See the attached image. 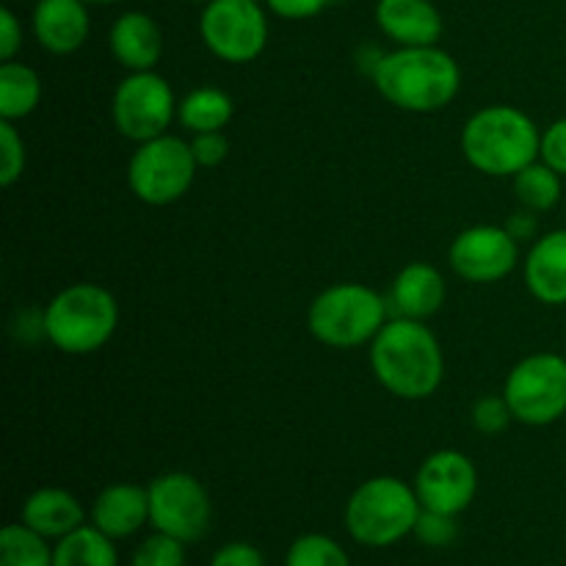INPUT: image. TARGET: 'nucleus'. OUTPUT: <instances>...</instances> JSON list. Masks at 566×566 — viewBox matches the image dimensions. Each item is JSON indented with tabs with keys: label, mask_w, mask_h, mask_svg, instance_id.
Instances as JSON below:
<instances>
[{
	"label": "nucleus",
	"mask_w": 566,
	"mask_h": 566,
	"mask_svg": "<svg viewBox=\"0 0 566 566\" xmlns=\"http://www.w3.org/2000/svg\"><path fill=\"white\" fill-rule=\"evenodd\" d=\"M368 357L376 381L403 401L431 398L446 379L442 346L426 321L390 318L370 343Z\"/></svg>",
	"instance_id": "obj_1"
},
{
	"label": "nucleus",
	"mask_w": 566,
	"mask_h": 566,
	"mask_svg": "<svg viewBox=\"0 0 566 566\" xmlns=\"http://www.w3.org/2000/svg\"><path fill=\"white\" fill-rule=\"evenodd\" d=\"M370 75L376 92L409 114H437L448 108L462 88L459 61L437 44L390 50L376 59Z\"/></svg>",
	"instance_id": "obj_2"
},
{
	"label": "nucleus",
	"mask_w": 566,
	"mask_h": 566,
	"mask_svg": "<svg viewBox=\"0 0 566 566\" xmlns=\"http://www.w3.org/2000/svg\"><path fill=\"white\" fill-rule=\"evenodd\" d=\"M542 133L525 111L514 105H486L462 130V155L486 177H514L539 160Z\"/></svg>",
	"instance_id": "obj_3"
},
{
	"label": "nucleus",
	"mask_w": 566,
	"mask_h": 566,
	"mask_svg": "<svg viewBox=\"0 0 566 566\" xmlns=\"http://www.w3.org/2000/svg\"><path fill=\"white\" fill-rule=\"evenodd\" d=\"M44 313V337L70 357L99 352L119 326V304L97 282H75L55 293Z\"/></svg>",
	"instance_id": "obj_4"
},
{
	"label": "nucleus",
	"mask_w": 566,
	"mask_h": 566,
	"mask_svg": "<svg viewBox=\"0 0 566 566\" xmlns=\"http://www.w3.org/2000/svg\"><path fill=\"white\" fill-rule=\"evenodd\" d=\"M420 497L415 486L396 475H376L352 492L343 512L348 536L365 547H390L415 534Z\"/></svg>",
	"instance_id": "obj_5"
},
{
	"label": "nucleus",
	"mask_w": 566,
	"mask_h": 566,
	"mask_svg": "<svg viewBox=\"0 0 566 566\" xmlns=\"http://www.w3.org/2000/svg\"><path fill=\"white\" fill-rule=\"evenodd\" d=\"M385 298L363 282H337L313 298L307 310V329L329 348L370 346L387 324Z\"/></svg>",
	"instance_id": "obj_6"
},
{
	"label": "nucleus",
	"mask_w": 566,
	"mask_h": 566,
	"mask_svg": "<svg viewBox=\"0 0 566 566\" xmlns=\"http://www.w3.org/2000/svg\"><path fill=\"white\" fill-rule=\"evenodd\" d=\"M197 171L199 164L191 153V142L164 133L138 144L136 153L130 155L127 186L138 202L149 208H166L180 202L191 191Z\"/></svg>",
	"instance_id": "obj_7"
},
{
	"label": "nucleus",
	"mask_w": 566,
	"mask_h": 566,
	"mask_svg": "<svg viewBox=\"0 0 566 566\" xmlns=\"http://www.w3.org/2000/svg\"><path fill=\"white\" fill-rule=\"evenodd\" d=\"M503 398L514 420L525 426H551L566 415V359L539 352L520 359L506 376Z\"/></svg>",
	"instance_id": "obj_8"
},
{
	"label": "nucleus",
	"mask_w": 566,
	"mask_h": 566,
	"mask_svg": "<svg viewBox=\"0 0 566 566\" xmlns=\"http://www.w3.org/2000/svg\"><path fill=\"white\" fill-rule=\"evenodd\" d=\"M177 108L175 88L164 75L155 70L127 72L111 99V119L127 142L144 144L169 133Z\"/></svg>",
	"instance_id": "obj_9"
},
{
	"label": "nucleus",
	"mask_w": 566,
	"mask_h": 566,
	"mask_svg": "<svg viewBox=\"0 0 566 566\" xmlns=\"http://www.w3.org/2000/svg\"><path fill=\"white\" fill-rule=\"evenodd\" d=\"M199 36L216 59L249 64L269 44V17L258 0H213L199 17Z\"/></svg>",
	"instance_id": "obj_10"
},
{
	"label": "nucleus",
	"mask_w": 566,
	"mask_h": 566,
	"mask_svg": "<svg viewBox=\"0 0 566 566\" xmlns=\"http://www.w3.org/2000/svg\"><path fill=\"white\" fill-rule=\"evenodd\" d=\"M149 492V525L180 542H199L213 520V503L202 481L191 473H164L153 479Z\"/></svg>",
	"instance_id": "obj_11"
},
{
	"label": "nucleus",
	"mask_w": 566,
	"mask_h": 566,
	"mask_svg": "<svg viewBox=\"0 0 566 566\" xmlns=\"http://www.w3.org/2000/svg\"><path fill=\"white\" fill-rule=\"evenodd\" d=\"M448 263L453 274L473 285L501 282L517 269L520 241L497 224H475L459 232L448 249Z\"/></svg>",
	"instance_id": "obj_12"
},
{
	"label": "nucleus",
	"mask_w": 566,
	"mask_h": 566,
	"mask_svg": "<svg viewBox=\"0 0 566 566\" xmlns=\"http://www.w3.org/2000/svg\"><path fill=\"white\" fill-rule=\"evenodd\" d=\"M412 486L420 497V506L457 517L470 509L479 492V470L462 451L446 448L423 459Z\"/></svg>",
	"instance_id": "obj_13"
},
{
	"label": "nucleus",
	"mask_w": 566,
	"mask_h": 566,
	"mask_svg": "<svg viewBox=\"0 0 566 566\" xmlns=\"http://www.w3.org/2000/svg\"><path fill=\"white\" fill-rule=\"evenodd\" d=\"M39 48L53 55H72L86 44L92 31L86 0H36L31 14Z\"/></svg>",
	"instance_id": "obj_14"
},
{
	"label": "nucleus",
	"mask_w": 566,
	"mask_h": 566,
	"mask_svg": "<svg viewBox=\"0 0 566 566\" xmlns=\"http://www.w3.org/2000/svg\"><path fill=\"white\" fill-rule=\"evenodd\" d=\"M376 25L398 48H429L446 31L440 9L431 0H379Z\"/></svg>",
	"instance_id": "obj_15"
},
{
	"label": "nucleus",
	"mask_w": 566,
	"mask_h": 566,
	"mask_svg": "<svg viewBox=\"0 0 566 566\" xmlns=\"http://www.w3.org/2000/svg\"><path fill=\"white\" fill-rule=\"evenodd\" d=\"M108 48L127 72H149L164 55V33L147 11H125L111 25Z\"/></svg>",
	"instance_id": "obj_16"
},
{
	"label": "nucleus",
	"mask_w": 566,
	"mask_h": 566,
	"mask_svg": "<svg viewBox=\"0 0 566 566\" xmlns=\"http://www.w3.org/2000/svg\"><path fill=\"white\" fill-rule=\"evenodd\" d=\"M525 287L531 296L551 307L566 304V230L536 238L523 263Z\"/></svg>",
	"instance_id": "obj_17"
},
{
	"label": "nucleus",
	"mask_w": 566,
	"mask_h": 566,
	"mask_svg": "<svg viewBox=\"0 0 566 566\" xmlns=\"http://www.w3.org/2000/svg\"><path fill=\"white\" fill-rule=\"evenodd\" d=\"M446 276L431 263H409L392 280L390 304L401 318L429 321L446 304Z\"/></svg>",
	"instance_id": "obj_18"
},
{
	"label": "nucleus",
	"mask_w": 566,
	"mask_h": 566,
	"mask_svg": "<svg viewBox=\"0 0 566 566\" xmlns=\"http://www.w3.org/2000/svg\"><path fill=\"white\" fill-rule=\"evenodd\" d=\"M149 523V492L138 484H111L94 497L92 525L111 539H127Z\"/></svg>",
	"instance_id": "obj_19"
},
{
	"label": "nucleus",
	"mask_w": 566,
	"mask_h": 566,
	"mask_svg": "<svg viewBox=\"0 0 566 566\" xmlns=\"http://www.w3.org/2000/svg\"><path fill=\"white\" fill-rule=\"evenodd\" d=\"M86 520L81 501L61 486H42L22 503V523L44 539H64Z\"/></svg>",
	"instance_id": "obj_20"
},
{
	"label": "nucleus",
	"mask_w": 566,
	"mask_h": 566,
	"mask_svg": "<svg viewBox=\"0 0 566 566\" xmlns=\"http://www.w3.org/2000/svg\"><path fill=\"white\" fill-rule=\"evenodd\" d=\"M42 103V77L22 61L0 64V119L20 122Z\"/></svg>",
	"instance_id": "obj_21"
},
{
	"label": "nucleus",
	"mask_w": 566,
	"mask_h": 566,
	"mask_svg": "<svg viewBox=\"0 0 566 566\" xmlns=\"http://www.w3.org/2000/svg\"><path fill=\"white\" fill-rule=\"evenodd\" d=\"M232 114H235V103H232L230 94L216 86L193 88L180 99V108H177V119L193 136L197 133L224 130L230 125Z\"/></svg>",
	"instance_id": "obj_22"
},
{
	"label": "nucleus",
	"mask_w": 566,
	"mask_h": 566,
	"mask_svg": "<svg viewBox=\"0 0 566 566\" xmlns=\"http://www.w3.org/2000/svg\"><path fill=\"white\" fill-rule=\"evenodd\" d=\"M53 566H119L111 536L94 525H81L53 547Z\"/></svg>",
	"instance_id": "obj_23"
},
{
	"label": "nucleus",
	"mask_w": 566,
	"mask_h": 566,
	"mask_svg": "<svg viewBox=\"0 0 566 566\" xmlns=\"http://www.w3.org/2000/svg\"><path fill=\"white\" fill-rule=\"evenodd\" d=\"M514 193H517L520 205L531 213H545L553 210L562 199V175L553 171L551 166L536 160V164L525 166L520 175L512 177Z\"/></svg>",
	"instance_id": "obj_24"
},
{
	"label": "nucleus",
	"mask_w": 566,
	"mask_h": 566,
	"mask_svg": "<svg viewBox=\"0 0 566 566\" xmlns=\"http://www.w3.org/2000/svg\"><path fill=\"white\" fill-rule=\"evenodd\" d=\"M0 566H53V551L25 523L6 525L0 534Z\"/></svg>",
	"instance_id": "obj_25"
},
{
	"label": "nucleus",
	"mask_w": 566,
	"mask_h": 566,
	"mask_svg": "<svg viewBox=\"0 0 566 566\" xmlns=\"http://www.w3.org/2000/svg\"><path fill=\"white\" fill-rule=\"evenodd\" d=\"M285 566H352V558L332 536L304 534L287 547Z\"/></svg>",
	"instance_id": "obj_26"
},
{
	"label": "nucleus",
	"mask_w": 566,
	"mask_h": 566,
	"mask_svg": "<svg viewBox=\"0 0 566 566\" xmlns=\"http://www.w3.org/2000/svg\"><path fill=\"white\" fill-rule=\"evenodd\" d=\"M25 142L14 122L0 119V186L11 188L25 175Z\"/></svg>",
	"instance_id": "obj_27"
},
{
	"label": "nucleus",
	"mask_w": 566,
	"mask_h": 566,
	"mask_svg": "<svg viewBox=\"0 0 566 566\" xmlns=\"http://www.w3.org/2000/svg\"><path fill=\"white\" fill-rule=\"evenodd\" d=\"M133 566H186V542L155 531L136 547Z\"/></svg>",
	"instance_id": "obj_28"
},
{
	"label": "nucleus",
	"mask_w": 566,
	"mask_h": 566,
	"mask_svg": "<svg viewBox=\"0 0 566 566\" xmlns=\"http://www.w3.org/2000/svg\"><path fill=\"white\" fill-rule=\"evenodd\" d=\"M415 536H418V539L423 542L426 547L453 545V542H457V536H459L457 517L423 509V512H420V517H418V525H415Z\"/></svg>",
	"instance_id": "obj_29"
},
{
	"label": "nucleus",
	"mask_w": 566,
	"mask_h": 566,
	"mask_svg": "<svg viewBox=\"0 0 566 566\" xmlns=\"http://www.w3.org/2000/svg\"><path fill=\"white\" fill-rule=\"evenodd\" d=\"M514 420L512 409H509V401L503 396H484L475 401L473 407V426L475 431L486 437H495L501 431L509 429V423Z\"/></svg>",
	"instance_id": "obj_30"
},
{
	"label": "nucleus",
	"mask_w": 566,
	"mask_h": 566,
	"mask_svg": "<svg viewBox=\"0 0 566 566\" xmlns=\"http://www.w3.org/2000/svg\"><path fill=\"white\" fill-rule=\"evenodd\" d=\"M191 153L197 158L199 169H216L227 160L230 155V142H227L224 130H213V133H197L191 138Z\"/></svg>",
	"instance_id": "obj_31"
},
{
	"label": "nucleus",
	"mask_w": 566,
	"mask_h": 566,
	"mask_svg": "<svg viewBox=\"0 0 566 566\" xmlns=\"http://www.w3.org/2000/svg\"><path fill=\"white\" fill-rule=\"evenodd\" d=\"M539 160L551 166L553 171L566 177V116L564 119L553 122L545 133H542V147Z\"/></svg>",
	"instance_id": "obj_32"
},
{
	"label": "nucleus",
	"mask_w": 566,
	"mask_h": 566,
	"mask_svg": "<svg viewBox=\"0 0 566 566\" xmlns=\"http://www.w3.org/2000/svg\"><path fill=\"white\" fill-rule=\"evenodd\" d=\"M335 0H265L271 14L282 17V20H310V17H318L321 11H326Z\"/></svg>",
	"instance_id": "obj_33"
},
{
	"label": "nucleus",
	"mask_w": 566,
	"mask_h": 566,
	"mask_svg": "<svg viewBox=\"0 0 566 566\" xmlns=\"http://www.w3.org/2000/svg\"><path fill=\"white\" fill-rule=\"evenodd\" d=\"M210 566H265V556L249 542H230L213 553Z\"/></svg>",
	"instance_id": "obj_34"
},
{
	"label": "nucleus",
	"mask_w": 566,
	"mask_h": 566,
	"mask_svg": "<svg viewBox=\"0 0 566 566\" xmlns=\"http://www.w3.org/2000/svg\"><path fill=\"white\" fill-rule=\"evenodd\" d=\"M22 48V22L17 20L9 6L0 9V59L14 61V55Z\"/></svg>",
	"instance_id": "obj_35"
},
{
	"label": "nucleus",
	"mask_w": 566,
	"mask_h": 566,
	"mask_svg": "<svg viewBox=\"0 0 566 566\" xmlns=\"http://www.w3.org/2000/svg\"><path fill=\"white\" fill-rule=\"evenodd\" d=\"M506 230L512 232V235L517 238V241H523V238H531V235H534V232H536V219H534V213L523 208V210H520V213L509 216Z\"/></svg>",
	"instance_id": "obj_36"
},
{
	"label": "nucleus",
	"mask_w": 566,
	"mask_h": 566,
	"mask_svg": "<svg viewBox=\"0 0 566 566\" xmlns=\"http://www.w3.org/2000/svg\"><path fill=\"white\" fill-rule=\"evenodd\" d=\"M88 6H111V3H122V0H86Z\"/></svg>",
	"instance_id": "obj_37"
},
{
	"label": "nucleus",
	"mask_w": 566,
	"mask_h": 566,
	"mask_svg": "<svg viewBox=\"0 0 566 566\" xmlns=\"http://www.w3.org/2000/svg\"><path fill=\"white\" fill-rule=\"evenodd\" d=\"M188 3H202V6H208V3H213V0H188Z\"/></svg>",
	"instance_id": "obj_38"
}]
</instances>
